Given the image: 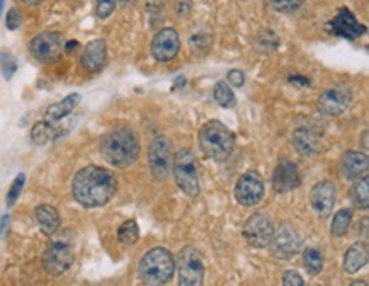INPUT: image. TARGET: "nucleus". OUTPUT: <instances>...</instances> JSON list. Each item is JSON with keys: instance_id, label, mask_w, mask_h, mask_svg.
Returning <instances> with one entry per match:
<instances>
[{"instance_id": "nucleus-5", "label": "nucleus", "mask_w": 369, "mask_h": 286, "mask_svg": "<svg viewBox=\"0 0 369 286\" xmlns=\"http://www.w3.org/2000/svg\"><path fill=\"white\" fill-rule=\"evenodd\" d=\"M75 245L70 232H61L53 241H50L45 254H43V267L46 273L60 276L74 264Z\"/></svg>"}, {"instance_id": "nucleus-39", "label": "nucleus", "mask_w": 369, "mask_h": 286, "mask_svg": "<svg viewBox=\"0 0 369 286\" xmlns=\"http://www.w3.org/2000/svg\"><path fill=\"white\" fill-rule=\"evenodd\" d=\"M289 82H291V84L296 85V87H310L312 85L310 79L305 77V75H291V77H289Z\"/></svg>"}, {"instance_id": "nucleus-11", "label": "nucleus", "mask_w": 369, "mask_h": 286, "mask_svg": "<svg viewBox=\"0 0 369 286\" xmlns=\"http://www.w3.org/2000/svg\"><path fill=\"white\" fill-rule=\"evenodd\" d=\"M303 245V238L299 232L291 225L281 227L280 230L274 232L273 238L269 242L271 252L276 259H293L296 254H299Z\"/></svg>"}, {"instance_id": "nucleus-36", "label": "nucleus", "mask_w": 369, "mask_h": 286, "mask_svg": "<svg viewBox=\"0 0 369 286\" xmlns=\"http://www.w3.org/2000/svg\"><path fill=\"white\" fill-rule=\"evenodd\" d=\"M283 285L284 286H305V281H303L302 274L298 271H286L283 274Z\"/></svg>"}, {"instance_id": "nucleus-45", "label": "nucleus", "mask_w": 369, "mask_h": 286, "mask_svg": "<svg viewBox=\"0 0 369 286\" xmlns=\"http://www.w3.org/2000/svg\"><path fill=\"white\" fill-rule=\"evenodd\" d=\"M2 9H3V0H0V14H2Z\"/></svg>"}, {"instance_id": "nucleus-20", "label": "nucleus", "mask_w": 369, "mask_h": 286, "mask_svg": "<svg viewBox=\"0 0 369 286\" xmlns=\"http://www.w3.org/2000/svg\"><path fill=\"white\" fill-rule=\"evenodd\" d=\"M369 259V249H368V242H356V244L350 245L346 251V256H344V271L349 274L357 273V271L363 269L368 264Z\"/></svg>"}, {"instance_id": "nucleus-6", "label": "nucleus", "mask_w": 369, "mask_h": 286, "mask_svg": "<svg viewBox=\"0 0 369 286\" xmlns=\"http://www.w3.org/2000/svg\"><path fill=\"white\" fill-rule=\"evenodd\" d=\"M172 174L179 190L182 191L186 196H198L199 191H201V184H199V164L193 150L184 148V150H179L173 155Z\"/></svg>"}, {"instance_id": "nucleus-19", "label": "nucleus", "mask_w": 369, "mask_h": 286, "mask_svg": "<svg viewBox=\"0 0 369 286\" xmlns=\"http://www.w3.org/2000/svg\"><path fill=\"white\" fill-rule=\"evenodd\" d=\"M369 169V159L364 152L350 150L346 152L341 161V174L344 179H359V177L366 176Z\"/></svg>"}, {"instance_id": "nucleus-2", "label": "nucleus", "mask_w": 369, "mask_h": 286, "mask_svg": "<svg viewBox=\"0 0 369 286\" xmlns=\"http://www.w3.org/2000/svg\"><path fill=\"white\" fill-rule=\"evenodd\" d=\"M101 155L113 167L125 169L140 157V139L131 128H116L101 140Z\"/></svg>"}, {"instance_id": "nucleus-9", "label": "nucleus", "mask_w": 369, "mask_h": 286, "mask_svg": "<svg viewBox=\"0 0 369 286\" xmlns=\"http://www.w3.org/2000/svg\"><path fill=\"white\" fill-rule=\"evenodd\" d=\"M264 193H266V184H264L262 176L257 171H249L242 174L235 186V200L240 203L245 208L259 205L262 201Z\"/></svg>"}, {"instance_id": "nucleus-7", "label": "nucleus", "mask_w": 369, "mask_h": 286, "mask_svg": "<svg viewBox=\"0 0 369 286\" xmlns=\"http://www.w3.org/2000/svg\"><path fill=\"white\" fill-rule=\"evenodd\" d=\"M172 143L167 136H157L148 147V167L151 177L157 181L169 179L172 174Z\"/></svg>"}, {"instance_id": "nucleus-22", "label": "nucleus", "mask_w": 369, "mask_h": 286, "mask_svg": "<svg viewBox=\"0 0 369 286\" xmlns=\"http://www.w3.org/2000/svg\"><path fill=\"white\" fill-rule=\"evenodd\" d=\"M81 99H82L81 94L74 92V94H70V96L63 97L61 101H58V103L52 104V106H50L45 113L46 121L56 123V121H61L63 118H67V116L78 106Z\"/></svg>"}, {"instance_id": "nucleus-40", "label": "nucleus", "mask_w": 369, "mask_h": 286, "mask_svg": "<svg viewBox=\"0 0 369 286\" xmlns=\"http://www.w3.org/2000/svg\"><path fill=\"white\" fill-rule=\"evenodd\" d=\"M9 225L10 215H3L2 220H0V235H2V237H7V234H9Z\"/></svg>"}, {"instance_id": "nucleus-37", "label": "nucleus", "mask_w": 369, "mask_h": 286, "mask_svg": "<svg viewBox=\"0 0 369 286\" xmlns=\"http://www.w3.org/2000/svg\"><path fill=\"white\" fill-rule=\"evenodd\" d=\"M228 84L233 87H242L245 84V74L242 70H230L228 72Z\"/></svg>"}, {"instance_id": "nucleus-35", "label": "nucleus", "mask_w": 369, "mask_h": 286, "mask_svg": "<svg viewBox=\"0 0 369 286\" xmlns=\"http://www.w3.org/2000/svg\"><path fill=\"white\" fill-rule=\"evenodd\" d=\"M6 26L9 31H16V29H19L21 26H23V14H21L19 9L12 7V9L7 12Z\"/></svg>"}, {"instance_id": "nucleus-1", "label": "nucleus", "mask_w": 369, "mask_h": 286, "mask_svg": "<svg viewBox=\"0 0 369 286\" xmlns=\"http://www.w3.org/2000/svg\"><path fill=\"white\" fill-rule=\"evenodd\" d=\"M118 190L114 174L99 165H87L75 174L72 181V194L85 208H99L107 205Z\"/></svg>"}, {"instance_id": "nucleus-21", "label": "nucleus", "mask_w": 369, "mask_h": 286, "mask_svg": "<svg viewBox=\"0 0 369 286\" xmlns=\"http://www.w3.org/2000/svg\"><path fill=\"white\" fill-rule=\"evenodd\" d=\"M34 216L39 230L45 235H55L56 232L60 230V215H58L56 208H53L52 205H39L38 208L34 210Z\"/></svg>"}, {"instance_id": "nucleus-8", "label": "nucleus", "mask_w": 369, "mask_h": 286, "mask_svg": "<svg viewBox=\"0 0 369 286\" xmlns=\"http://www.w3.org/2000/svg\"><path fill=\"white\" fill-rule=\"evenodd\" d=\"M177 271H179L180 286H199L204 280V263L201 254L193 245L180 249L177 258Z\"/></svg>"}, {"instance_id": "nucleus-17", "label": "nucleus", "mask_w": 369, "mask_h": 286, "mask_svg": "<svg viewBox=\"0 0 369 286\" xmlns=\"http://www.w3.org/2000/svg\"><path fill=\"white\" fill-rule=\"evenodd\" d=\"M302 184L298 165L289 159H283L273 174V186L276 193H289Z\"/></svg>"}, {"instance_id": "nucleus-33", "label": "nucleus", "mask_w": 369, "mask_h": 286, "mask_svg": "<svg viewBox=\"0 0 369 286\" xmlns=\"http://www.w3.org/2000/svg\"><path fill=\"white\" fill-rule=\"evenodd\" d=\"M116 9V0H94V10L99 19H107Z\"/></svg>"}, {"instance_id": "nucleus-27", "label": "nucleus", "mask_w": 369, "mask_h": 286, "mask_svg": "<svg viewBox=\"0 0 369 286\" xmlns=\"http://www.w3.org/2000/svg\"><path fill=\"white\" fill-rule=\"evenodd\" d=\"M118 238L121 244L135 245L140 238L138 223H136L135 220H126V222L118 229Z\"/></svg>"}, {"instance_id": "nucleus-38", "label": "nucleus", "mask_w": 369, "mask_h": 286, "mask_svg": "<svg viewBox=\"0 0 369 286\" xmlns=\"http://www.w3.org/2000/svg\"><path fill=\"white\" fill-rule=\"evenodd\" d=\"M176 10L180 17L187 16L191 12V0H177Z\"/></svg>"}, {"instance_id": "nucleus-28", "label": "nucleus", "mask_w": 369, "mask_h": 286, "mask_svg": "<svg viewBox=\"0 0 369 286\" xmlns=\"http://www.w3.org/2000/svg\"><path fill=\"white\" fill-rule=\"evenodd\" d=\"M213 97H215L216 103L222 108H233L237 104V97H235L233 90L230 89V85L225 82H218L213 89Z\"/></svg>"}, {"instance_id": "nucleus-29", "label": "nucleus", "mask_w": 369, "mask_h": 286, "mask_svg": "<svg viewBox=\"0 0 369 286\" xmlns=\"http://www.w3.org/2000/svg\"><path fill=\"white\" fill-rule=\"evenodd\" d=\"M303 263H305L306 271L310 274H313V276L320 274L321 269H324V256H321V252L318 249H306L305 254H303Z\"/></svg>"}, {"instance_id": "nucleus-41", "label": "nucleus", "mask_w": 369, "mask_h": 286, "mask_svg": "<svg viewBox=\"0 0 369 286\" xmlns=\"http://www.w3.org/2000/svg\"><path fill=\"white\" fill-rule=\"evenodd\" d=\"M78 46H81V45H78V41L72 39V41H68L67 45H65V52H67V53H74L75 50L78 48Z\"/></svg>"}, {"instance_id": "nucleus-13", "label": "nucleus", "mask_w": 369, "mask_h": 286, "mask_svg": "<svg viewBox=\"0 0 369 286\" xmlns=\"http://www.w3.org/2000/svg\"><path fill=\"white\" fill-rule=\"evenodd\" d=\"M61 34L58 32H41L29 43L31 55L41 63H53L61 55Z\"/></svg>"}, {"instance_id": "nucleus-42", "label": "nucleus", "mask_w": 369, "mask_h": 286, "mask_svg": "<svg viewBox=\"0 0 369 286\" xmlns=\"http://www.w3.org/2000/svg\"><path fill=\"white\" fill-rule=\"evenodd\" d=\"M165 2H167V0H143V3L147 7H160L164 6Z\"/></svg>"}, {"instance_id": "nucleus-43", "label": "nucleus", "mask_w": 369, "mask_h": 286, "mask_svg": "<svg viewBox=\"0 0 369 286\" xmlns=\"http://www.w3.org/2000/svg\"><path fill=\"white\" fill-rule=\"evenodd\" d=\"M186 77H182V75H180V77H177L176 79V85L173 87H182V85H186Z\"/></svg>"}, {"instance_id": "nucleus-25", "label": "nucleus", "mask_w": 369, "mask_h": 286, "mask_svg": "<svg viewBox=\"0 0 369 286\" xmlns=\"http://www.w3.org/2000/svg\"><path fill=\"white\" fill-rule=\"evenodd\" d=\"M350 198H352V203L357 206V208L366 210L369 206V177L366 176L359 177L354 183L352 191H350Z\"/></svg>"}, {"instance_id": "nucleus-15", "label": "nucleus", "mask_w": 369, "mask_h": 286, "mask_svg": "<svg viewBox=\"0 0 369 286\" xmlns=\"http://www.w3.org/2000/svg\"><path fill=\"white\" fill-rule=\"evenodd\" d=\"M328 31L334 36H339V38L357 39L363 34H366L368 28L361 24L347 7H341L337 16L328 23Z\"/></svg>"}, {"instance_id": "nucleus-46", "label": "nucleus", "mask_w": 369, "mask_h": 286, "mask_svg": "<svg viewBox=\"0 0 369 286\" xmlns=\"http://www.w3.org/2000/svg\"><path fill=\"white\" fill-rule=\"evenodd\" d=\"M121 2H125V3H133V2H135V0H121Z\"/></svg>"}, {"instance_id": "nucleus-44", "label": "nucleus", "mask_w": 369, "mask_h": 286, "mask_svg": "<svg viewBox=\"0 0 369 286\" xmlns=\"http://www.w3.org/2000/svg\"><path fill=\"white\" fill-rule=\"evenodd\" d=\"M21 2H23L24 6H38V3H41L43 0H21Z\"/></svg>"}, {"instance_id": "nucleus-30", "label": "nucleus", "mask_w": 369, "mask_h": 286, "mask_svg": "<svg viewBox=\"0 0 369 286\" xmlns=\"http://www.w3.org/2000/svg\"><path fill=\"white\" fill-rule=\"evenodd\" d=\"M280 46V39H277V36L274 34L273 31H262L259 36H257V48L260 50V52H274V50Z\"/></svg>"}, {"instance_id": "nucleus-26", "label": "nucleus", "mask_w": 369, "mask_h": 286, "mask_svg": "<svg viewBox=\"0 0 369 286\" xmlns=\"http://www.w3.org/2000/svg\"><path fill=\"white\" fill-rule=\"evenodd\" d=\"M350 222H352V210H339V212L335 213L334 220H332L330 234L334 235V237H342V235H346L347 230H349Z\"/></svg>"}, {"instance_id": "nucleus-4", "label": "nucleus", "mask_w": 369, "mask_h": 286, "mask_svg": "<svg viewBox=\"0 0 369 286\" xmlns=\"http://www.w3.org/2000/svg\"><path fill=\"white\" fill-rule=\"evenodd\" d=\"M176 263L171 252L164 247H155L143 256L138 264V274L143 285L160 286L172 280Z\"/></svg>"}, {"instance_id": "nucleus-32", "label": "nucleus", "mask_w": 369, "mask_h": 286, "mask_svg": "<svg viewBox=\"0 0 369 286\" xmlns=\"http://www.w3.org/2000/svg\"><path fill=\"white\" fill-rule=\"evenodd\" d=\"M24 183H26V176H24V174H19V176L14 179L12 186H10L9 193H7V198H6L7 206L16 205V201L19 200V196H21V191H23V187H24Z\"/></svg>"}, {"instance_id": "nucleus-10", "label": "nucleus", "mask_w": 369, "mask_h": 286, "mask_svg": "<svg viewBox=\"0 0 369 286\" xmlns=\"http://www.w3.org/2000/svg\"><path fill=\"white\" fill-rule=\"evenodd\" d=\"M274 235L273 220L267 213L260 212L249 216L244 225V238L249 245L255 249L269 247V242Z\"/></svg>"}, {"instance_id": "nucleus-31", "label": "nucleus", "mask_w": 369, "mask_h": 286, "mask_svg": "<svg viewBox=\"0 0 369 286\" xmlns=\"http://www.w3.org/2000/svg\"><path fill=\"white\" fill-rule=\"evenodd\" d=\"M0 70H2L6 81H10L12 75L17 70V61L16 58L10 55L9 52H0Z\"/></svg>"}, {"instance_id": "nucleus-18", "label": "nucleus", "mask_w": 369, "mask_h": 286, "mask_svg": "<svg viewBox=\"0 0 369 286\" xmlns=\"http://www.w3.org/2000/svg\"><path fill=\"white\" fill-rule=\"evenodd\" d=\"M107 63V45L104 39H92L85 45L82 52L81 65L89 74L101 72Z\"/></svg>"}, {"instance_id": "nucleus-34", "label": "nucleus", "mask_w": 369, "mask_h": 286, "mask_svg": "<svg viewBox=\"0 0 369 286\" xmlns=\"http://www.w3.org/2000/svg\"><path fill=\"white\" fill-rule=\"evenodd\" d=\"M271 3H273V9L276 10V12L288 14L299 9V7L305 3V0H271Z\"/></svg>"}, {"instance_id": "nucleus-16", "label": "nucleus", "mask_w": 369, "mask_h": 286, "mask_svg": "<svg viewBox=\"0 0 369 286\" xmlns=\"http://www.w3.org/2000/svg\"><path fill=\"white\" fill-rule=\"evenodd\" d=\"M310 203L318 216L330 215L335 208V203H337V191H335L334 184L328 181L315 184L312 193H310Z\"/></svg>"}, {"instance_id": "nucleus-24", "label": "nucleus", "mask_w": 369, "mask_h": 286, "mask_svg": "<svg viewBox=\"0 0 369 286\" xmlns=\"http://www.w3.org/2000/svg\"><path fill=\"white\" fill-rule=\"evenodd\" d=\"M58 136V130L53 126L52 121H39L32 126L31 130V140L36 145H46L53 142Z\"/></svg>"}, {"instance_id": "nucleus-23", "label": "nucleus", "mask_w": 369, "mask_h": 286, "mask_svg": "<svg viewBox=\"0 0 369 286\" xmlns=\"http://www.w3.org/2000/svg\"><path fill=\"white\" fill-rule=\"evenodd\" d=\"M293 142H295L296 148H298V152L302 155H308L310 157V155L318 154V150H320L317 135H315L313 132H310V130H298V132L293 135Z\"/></svg>"}, {"instance_id": "nucleus-3", "label": "nucleus", "mask_w": 369, "mask_h": 286, "mask_svg": "<svg viewBox=\"0 0 369 286\" xmlns=\"http://www.w3.org/2000/svg\"><path fill=\"white\" fill-rule=\"evenodd\" d=\"M199 145L208 159L225 162L235 148V135L222 121L211 119L199 130Z\"/></svg>"}, {"instance_id": "nucleus-12", "label": "nucleus", "mask_w": 369, "mask_h": 286, "mask_svg": "<svg viewBox=\"0 0 369 286\" xmlns=\"http://www.w3.org/2000/svg\"><path fill=\"white\" fill-rule=\"evenodd\" d=\"M352 103V90L350 87L339 84L324 90L318 97V110L327 116H339L346 113Z\"/></svg>"}, {"instance_id": "nucleus-14", "label": "nucleus", "mask_w": 369, "mask_h": 286, "mask_svg": "<svg viewBox=\"0 0 369 286\" xmlns=\"http://www.w3.org/2000/svg\"><path fill=\"white\" fill-rule=\"evenodd\" d=\"M151 57L157 61H171L180 50L179 32L173 28H164L151 39Z\"/></svg>"}]
</instances>
